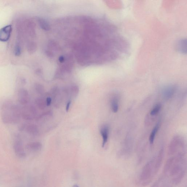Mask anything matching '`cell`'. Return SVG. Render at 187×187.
Instances as JSON below:
<instances>
[{
  "label": "cell",
  "instance_id": "8992f818",
  "mask_svg": "<svg viewBox=\"0 0 187 187\" xmlns=\"http://www.w3.org/2000/svg\"><path fill=\"white\" fill-rule=\"evenodd\" d=\"M159 128V123L158 122L156 125L153 128V131L151 133L150 137V142L151 144H153L154 142L156 135L158 131Z\"/></svg>",
  "mask_w": 187,
  "mask_h": 187
},
{
  "label": "cell",
  "instance_id": "9c48e42d",
  "mask_svg": "<svg viewBox=\"0 0 187 187\" xmlns=\"http://www.w3.org/2000/svg\"><path fill=\"white\" fill-rule=\"evenodd\" d=\"M161 107V105L160 104H157L154 106L153 109L151 110L150 112V115L152 116H154L156 115L159 112Z\"/></svg>",
  "mask_w": 187,
  "mask_h": 187
},
{
  "label": "cell",
  "instance_id": "8fae6325",
  "mask_svg": "<svg viewBox=\"0 0 187 187\" xmlns=\"http://www.w3.org/2000/svg\"><path fill=\"white\" fill-rule=\"evenodd\" d=\"M33 150H39L41 147V144L39 143H34L31 144L29 146Z\"/></svg>",
  "mask_w": 187,
  "mask_h": 187
},
{
  "label": "cell",
  "instance_id": "3957f363",
  "mask_svg": "<svg viewBox=\"0 0 187 187\" xmlns=\"http://www.w3.org/2000/svg\"><path fill=\"white\" fill-rule=\"evenodd\" d=\"M18 97L19 101L22 103H25L28 101V93L25 90H21L19 92Z\"/></svg>",
  "mask_w": 187,
  "mask_h": 187
},
{
  "label": "cell",
  "instance_id": "52a82bcc",
  "mask_svg": "<svg viewBox=\"0 0 187 187\" xmlns=\"http://www.w3.org/2000/svg\"><path fill=\"white\" fill-rule=\"evenodd\" d=\"M118 98L115 97L113 99L111 102V109L114 113H116L119 110V102Z\"/></svg>",
  "mask_w": 187,
  "mask_h": 187
},
{
  "label": "cell",
  "instance_id": "ba28073f",
  "mask_svg": "<svg viewBox=\"0 0 187 187\" xmlns=\"http://www.w3.org/2000/svg\"><path fill=\"white\" fill-rule=\"evenodd\" d=\"M187 47H186V40L184 41L183 40L180 42L178 46V50L180 52L183 53V54H186L187 52Z\"/></svg>",
  "mask_w": 187,
  "mask_h": 187
},
{
  "label": "cell",
  "instance_id": "9a60e30c",
  "mask_svg": "<svg viewBox=\"0 0 187 187\" xmlns=\"http://www.w3.org/2000/svg\"><path fill=\"white\" fill-rule=\"evenodd\" d=\"M74 186H75V187H76H76H78V186H77V185H74Z\"/></svg>",
  "mask_w": 187,
  "mask_h": 187
},
{
  "label": "cell",
  "instance_id": "4fadbf2b",
  "mask_svg": "<svg viewBox=\"0 0 187 187\" xmlns=\"http://www.w3.org/2000/svg\"><path fill=\"white\" fill-rule=\"evenodd\" d=\"M71 102L70 101L68 102V103H67V106H66V110L67 112H68V111L70 107V105H71Z\"/></svg>",
  "mask_w": 187,
  "mask_h": 187
},
{
  "label": "cell",
  "instance_id": "277c9868",
  "mask_svg": "<svg viewBox=\"0 0 187 187\" xmlns=\"http://www.w3.org/2000/svg\"><path fill=\"white\" fill-rule=\"evenodd\" d=\"M175 88L173 86L167 87L163 92V95L165 98L168 99L171 98L174 93Z\"/></svg>",
  "mask_w": 187,
  "mask_h": 187
},
{
  "label": "cell",
  "instance_id": "5bb4252c",
  "mask_svg": "<svg viewBox=\"0 0 187 187\" xmlns=\"http://www.w3.org/2000/svg\"><path fill=\"white\" fill-rule=\"evenodd\" d=\"M58 60H59V62H60V63H63L64 61V57L63 56H61L59 57V58H58Z\"/></svg>",
  "mask_w": 187,
  "mask_h": 187
},
{
  "label": "cell",
  "instance_id": "7c38bea8",
  "mask_svg": "<svg viewBox=\"0 0 187 187\" xmlns=\"http://www.w3.org/2000/svg\"><path fill=\"white\" fill-rule=\"evenodd\" d=\"M52 102V99L50 97H48L46 99V105L47 106H49L51 104Z\"/></svg>",
  "mask_w": 187,
  "mask_h": 187
},
{
  "label": "cell",
  "instance_id": "6da1fadb",
  "mask_svg": "<svg viewBox=\"0 0 187 187\" xmlns=\"http://www.w3.org/2000/svg\"><path fill=\"white\" fill-rule=\"evenodd\" d=\"M12 27L11 25H8L0 29V41L6 42L11 36Z\"/></svg>",
  "mask_w": 187,
  "mask_h": 187
},
{
  "label": "cell",
  "instance_id": "7a4b0ae2",
  "mask_svg": "<svg viewBox=\"0 0 187 187\" xmlns=\"http://www.w3.org/2000/svg\"><path fill=\"white\" fill-rule=\"evenodd\" d=\"M101 135L102 136L103 141H102V147H104L105 145L107 143L108 139L109 133V127L106 125H104L101 127L100 130Z\"/></svg>",
  "mask_w": 187,
  "mask_h": 187
},
{
  "label": "cell",
  "instance_id": "5b68a950",
  "mask_svg": "<svg viewBox=\"0 0 187 187\" xmlns=\"http://www.w3.org/2000/svg\"><path fill=\"white\" fill-rule=\"evenodd\" d=\"M38 21L40 27L44 30L48 31L50 30V27L49 23L45 19L43 18H38Z\"/></svg>",
  "mask_w": 187,
  "mask_h": 187
},
{
  "label": "cell",
  "instance_id": "30bf717a",
  "mask_svg": "<svg viewBox=\"0 0 187 187\" xmlns=\"http://www.w3.org/2000/svg\"><path fill=\"white\" fill-rule=\"evenodd\" d=\"M14 54L17 56H19L21 54V48L20 45L17 44L14 47Z\"/></svg>",
  "mask_w": 187,
  "mask_h": 187
}]
</instances>
